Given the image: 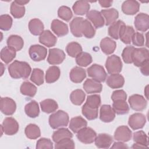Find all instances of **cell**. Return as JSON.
Here are the masks:
<instances>
[{"mask_svg":"<svg viewBox=\"0 0 149 149\" xmlns=\"http://www.w3.org/2000/svg\"><path fill=\"white\" fill-rule=\"evenodd\" d=\"M8 72L13 79H26L30 74L31 68L28 63L16 60L8 66Z\"/></svg>","mask_w":149,"mask_h":149,"instance_id":"1","label":"cell"},{"mask_svg":"<svg viewBox=\"0 0 149 149\" xmlns=\"http://www.w3.org/2000/svg\"><path fill=\"white\" fill-rule=\"evenodd\" d=\"M69 121L68 114L62 110H59L49 117V124L53 129L66 127Z\"/></svg>","mask_w":149,"mask_h":149,"instance_id":"2","label":"cell"},{"mask_svg":"<svg viewBox=\"0 0 149 149\" xmlns=\"http://www.w3.org/2000/svg\"><path fill=\"white\" fill-rule=\"evenodd\" d=\"M105 68L109 74L120 73L122 69V62L120 58L116 55L108 56L105 62Z\"/></svg>","mask_w":149,"mask_h":149,"instance_id":"3","label":"cell"},{"mask_svg":"<svg viewBox=\"0 0 149 149\" xmlns=\"http://www.w3.org/2000/svg\"><path fill=\"white\" fill-rule=\"evenodd\" d=\"M148 50L144 47L134 48L132 54V62L136 66L140 67L148 61Z\"/></svg>","mask_w":149,"mask_h":149,"instance_id":"4","label":"cell"},{"mask_svg":"<svg viewBox=\"0 0 149 149\" xmlns=\"http://www.w3.org/2000/svg\"><path fill=\"white\" fill-rule=\"evenodd\" d=\"M87 72L88 76L100 82H104L107 79V74L104 68L100 65L93 64L87 69Z\"/></svg>","mask_w":149,"mask_h":149,"instance_id":"5","label":"cell"},{"mask_svg":"<svg viewBox=\"0 0 149 149\" xmlns=\"http://www.w3.org/2000/svg\"><path fill=\"white\" fill-rule=\"evenodd\" d=\"M29 54L33 61L39 62L45 59L47 55V49L45 47L38 44L32 45L29 48Z\"/></svg>","mask_w":149,"mask_h":149,"instance_id":"6","label":"cell"},{"mask_svg":"<svg viewBox=\"0 0 149 149\" xmlns=\"http://www.w3.org/2000/svg\"><path fill=\"white\" fill-rule=\"evenodd\" d=\"M97 136L96 132L91 127H85L80 129L77 133V139L84 144H91L93 143Z\"/></svg>","mask_w":149,"mask_h":149,"instance_id":"7","label":"cell"},{"mask_svg":"<svg viewBox=\"0 0 149 149\" xmlns=\"http://www.w3.org/2000/svg\"><path fill=\"white\" fill-rule=\"evenodd\" d=\"M130 108L136 111H141L146 109L147 102L143 96L139 94H133L128 100Z\"/></svg>","mask_w":149,"mask_h":149,"instance_id":"8","label":"cell"},{"mask_svg":"<svg viewBox=\"0 0 149 149\" xmlns=\"http://www.w3.org/2000/svg\"><path fill=\"white\" fill-rule=\"evenodd\" d=\"M66 55L63 50L59 48H51L49 49L47 62L52 65L61 64L65 59Z\"/></svg>","mask_w":149,"mask_h":149,"instance_id":"9","label":"cell"},{"mask_svg":"<svg viewBox=\"0 0 149 149\" xmlns=\"http://www.w3.org/2000/svg\"><path fill=\"white\" fill-rule=\"evenodd\" d=\"M1 111L6 115H13L16 109L15 101L9 97H2L0 101Z\"/></svg>","mask_w":149,"mask_h":149,"instance_id":"10","label":"cell"},{"mask_svg":"<svg viewBox=\"0 0 149 149\" xmlns=\"http://www.w3.org/2000/svg\"><path fill=\"white\" fill-rule=\"evenodd\" d=\"M2 126L5 134L9 136L14 135L17 133L19 129V123L16 120L12 117L6 118L3 120Z\"/></svg>","mask_w":149,"mask_h":149,"instance_id":"11","label":"cell"},{"mask_svg":"<svg viewBox=\"0 0 149 149\" xmlns=\"http://www.w3.org/2000/svg\"><path fill=\"white\" fill-rule=\"evenodd\" d=\"M146 123V118L141 113H134L130 116L128 124L133 130H137L143 128Z\"/></svg>","mask_w":149,"mask_h":149,"instance_id":"12","label":"cell"},{"mask_svg":"<svg viewBox=\"0 0 149 149\" xmlns=\"http://www.w3.org/2000/svg\"><path fill=\"white\" fill-rule=\"evenodd\" d=\"M134 24L136 30L145 32L149 28V16L148 14L140 13L134 18Z\"/></svg>","mask_w":149,"mask_h":149,"instance_id":"13","label":"cell"},{"mask_svg":"<svg viewBox=\"0 0 149 149\" xmlns=\"http://www.w3.org/2000/svg\"><path fill=\"white\" fill-rule=\"evenodd\" d=\"M132 133L130 129L126 126H119L114 133V139L118 141L126 142L132 138Z\"/></svg>","mask_w":149,"mask_h":149,"instance_id":"14","label":"cell"},{"mask_svg":"<svg viewBox=\"0 0 149 149\" xmlns=\"http://www.w3.org/2000/svg\"><path fill=\"white\" fill-rule=\"evenodd\" d=\"M83 87L88 94L99 93L101 92L102 89V85L100 81L91 79H87L84 82Z\"/></svg>","mask_w":149,"mask_h":149,"instance_id":"15","label":"cell"},{"mask_svg":"<svg viewBox=\"0 0 149 149\" xmlns=\"http://www.w3.org/2000/svg\"><path fill=\"white\" fill-rule=\"evenodd\" d=\"M115 118V112L110 105H102L100 108V119L101 121L109 123L113 120Z\"/></svg>","mask_w":149,"mask_h":149,"instance_id":"16","label":"cell"},{"mask_svg":"<svg viewBox=\"0 0 149 149\" xmlns=\"http://www.w3.org/2000/svg\"><path fill=\"white\" fill-rule=\"evenodd\" d=\"M86 17L92 22L96 29H99L104 26L105 21L100 12L96 10L88 11L86 14Z\"/></svg>","mask_w":149,"mask_h":149,"instance_id":"17","label":"cell"},{"mask_svg":"<svg viewBox=\"0 0 149 149\" xmlns=\"http://www.w3.org/2000/svg\"><path fill=\"white\" fill-rule=\"evenodd\" d=\"M51 28L52 31L58 37L64 36L68 34L69 32L68 25L58 19H54L52 20L51 24Z\"/></svg>","mask_w":149,"mask_h":149,"instance_id":"18","label":"cell"},{"mask_svg":"<svg viewBox=\"0 0 149 149\" xmlns=\"http://www.w3.org/2000/svg\"><path fill=\"white\" fill-rule=\"evenodd\" d=\"M134 33V30L132 26H126L124 24L120 29L119 38L124 44H129L132 42V37Z\"/></svg>","mask_w":149,"mask_h":149,"instance_id":"19","label":"cell"},{"mask_svg":"<svg viewBox=\"0 0 149 149\" xmlns=\"http://www.w3.org/2000/svg\"><path fill=\"white\" fill-rule=\"evenodd\" d=\"M140 8V4L137 1L127 0L122 5V12L127 15H134L137 13Z\"/></svg>","mask_w":149,"mask_h":149,"instance_id":"20","label":"cell"},{"mask_svg":"<svg viewBox=\"0 0 149 149\" xmlns=\"http://www.w3.org/2000/svg\"><path fill=\"white\" fill-rule=\"evenodd\" d=\"M57 41V38L48 30H44L39 37V42L47 47H54Z\"/></svg>","mask_w":149,"mask_h":149,"instance_id":"21","label":"cell"},{"mask_svg":"<svg viewBox=\"0 0 149 149\" xmlns=\"http://www.w3.org/2000/svg\"><path fill=\"white\" fill-rule=\"evenodd\" d=\"M95 144L100 148H108L113 142L112 137L106 133H100L95 139Z\"/></svg>","mask_w":149,"mask_h":149,"instance_id":"22","label":"cell"},{"mask_svg":"<svg viewBox=\"0 0 149 149\" xmlns=\"http://www.w3.org/2000/svg\"><path fill=\"white\" fill-rule=\"evenodd\" d=\"M106 79L107 84L111 88H121L125 83L124 77L119 73L111 74Z\"/></svg>","mask_w":149,"mask_h":149,"instance_id":"23","label":"cell"},{"mask_svg":"<svg viewBox=\"0 0 149 149\" xmlns=\"http://www.w3.org/2000/svg\"><path fill=\"white\" fill-rule=\"evenodd\" d=\"M116 43L109 37H105L100 42V48L102 51L106 55L112 54L115 50Z\"/></svg>","mask_w":149,"mask_h":149,"instance_id":"24","label":"cell"},{"mask_svg":"<svg viewBox=\"0 0 149 149\" xmlns=\"http://www.w3.org/2000/svg\"><path fill=\"white\" fill-rule=\"evenodd\" d=\"M86 77V73L84 69L76 66L72 69L69 73L70 80L74 83H80Z\"/></svg>","mask_w":149,"mask_h":149,"instance_id":"25","label":"cell"},{"mask_svg":"<svg viewBox=\"0 0 149 149\" xmlns=\"http://www.w3.org/2000/svg\"><path fill=\"white\" fill-rule=\"evenodd\" d=\"M101 13L104 16L105 19V25H111L115 23L119 17L118 11L115 8H111L108 9H102Z\"/></svg>","mask_w":149,"mask_h":149,"instance_id":"26","label":"cell"},{"mask_svg":"<svg viewBox=\"0 0 149 149\" xmlns=\"http://www.w3.org/2000/svg\"><path fill=\"white\" fill-rule=\"evenodd\" d=\"M8 47L13 49L16 51L21 50L24 45V41L23 38L17 35L10 36L6 41Z\"/></svg>","mask_w":149,"mask_h":149,"instance_id":"27","label":"cell"},{"mask_svg":"<svg viewBox=\"0 0 149 149\" xmlns=\"http://www.w3.org/2000/svg\"><path fill=\"white\" fill-rule=\"evenodd\" d=\"M87 121L81 116H76L71 119L69 123V128L74 133H77L80 129L86 127Z\"/></svg>","mask_w":149,"mask_h":149,"instance_id":"28","label":"cell"},{"mask_svg":"<svg viewBox=\"0 0 149 149\" xmlns=\"http://www.w3.org/2000/svg\"><path fill=\"white\" fill-rule=\"evenodd\" d=\"M90 4L86 1H77L72 6V9L76 15H84L88 12Z\"/></svg>","mask_w":149,"mask_h":149,"instance_id":"29","label":"cell"},{"mask_svg":"<svg viewBox=\"0 0 149 149\" xmlns=\"http://www.w3.org/2000/svg\"><path fill=\"white\" fill-rule=\"evenodd\" d=\"M43 23L39 19H33L29 23V29L34 36L40 35L44 31Z\"/></svg>","mask_w":149,"mask_h":149,"instance_id":"30","label":"cell"},{"mask_svg":"<svg viewBox=\"0 0 149 149\" xmlns=\"http://www.w3.org/2000/svg\"><path fill=\"white\" fill-rule=\"evenodd\" d=\"M61 75V70L56 66H50L46 72L45 81L47 83H52L58 80Z\"/></svg>","mask_w":149,"mask_h":149,"instance_id":"31","label":"cell"},{"mask_svg":"<svg viewBox=\"0 0 149 149\" xmlns=\"http://www.w3.org/2000/svg\"><path fill=\"white\" fill-rule=\"evenodd\" d=\"M24 111L26 114L31 118L37 117L40 113V108L38 103L32 100L27 104L24 107Z\"/></svg>","mask_w":149,"mask_h":149,"instance_id":"32","label":"cell"},{"mask_svg":"<svg viewBox=\"0 0 149 149\" xmlns=\"http://www.w3.org/2000/svg\"><path fill=\"white\" fill-rule=\"evenodd\" d=\"M83 20V17H74L70 23V29L72 34L76 37H81L83 34L81 31V24Z\"/></svg>","mask_w":149,"mask_h":149,"instance_id":"33","label":"cell"},{"mask_svg":"<svg viewBox=\"0 0 149 149\" xmlns=\"http://www.w3.org/2000/svg\"><path fill=\"white\" fill-rule=\"evenodd\" d=\"M81 31L83 36L87 38H93L95 34V30L91 23L87 19H83L81 22Z\"/></svg>","mask_w":149,"mask_h":149,"instance_id":"34","label":"cell"},{"mask_svg":"<svg viewBox=\"0 0 149 149\" xmlns=\"http://www.w3.org/2000/svg\"><path fill=\"white\" fill-rule=\"evenodd\" d=\"M40 107L42 112L50 113L55 112L58 109V105L52 99H46L40 102Z\"/></svg>","mask_w":149,"mask_h":149,"instance_id":"35","label":"cell"},{"mask_svg":"<svg viewBox=\"0 0 149 149\" xmlns=\"http://www.w3.org/2000/svg\"><path fill=\"white\" fill-rule=\"evenodd\" d=\"M16 51L9 47H5L1 51V59L6 64L10 62L16 56Z\"/></svg>","mask_w":149,"mask_h":149,"instance_id":"36","label":"cell"},{"mask_svg":"<svg viewBox=\"0 0 149 149\" xmlns=\"http://www.w3.org/2000/svg\"><path fill=\"white\" fill-rule=\"evenodd\" d=\"M26 137L30 139H36L41 136V132L39 127L35 124L28 125L24 130Z\"/></svg>","mask_w":149,"mask_h":149,"instance_id":"37","label":"cell"},{"mask_svg":"<svg viewBox=\"0 0 149 149\" xmlns=\"http://www.w3.org/2000/svg\"><path fill=\"white\" fill-rule=\"evenodd\" d=\"M73 134L66 128H60L55 131L52 134V140L56 143L61 140L67 138H72Z\"/></svg>","mask_w":149,"mask_h":149,"instance_id":"38","label":"cell"},{"mask_svg":"<svg viewBox=\"0 0 149 149\" xmlns=\"http://www.w3.org/2000/svg\"><path fill=\"white\" fill-rule=\"evenodd\" d=\"M37 92V87L29 81H24L20 86V93L24 95L33 97Z\"/></svg>","mask_w":149,"mask_h":149,"instance_id":"39","label":"cell"},{"mask_svg":"<svg viewBox=\"0 0 149 149\" xmlns=\"http://www.w3.org/2000/svg\"><path fill=\"white\" fill-rule=\"evenodd\" d=\"M86 97L84 92L81 89H77L73 91L70 95V100L73 104L80 105L84 102Z\"/></svg>","mask_w":149,"mask_h":149,"instance_id":"40","label":"cell"},{"mask_svg":"<svg viewBox=\"0 0 149 149\" xmlns=\"http://www.w3.org/2000/svg\"><path fill=\"white\" fill-rule=\"evenodd\" d=\"M112 108L118 115H125L129 112V107L126 101H116L112 104Z\"/></svg>","mask_w":149,"mask_h":149,"instance_id":"41","label":"cell"},{"mask_svg":"<svg viewBox=\"0 0 149 149\" xmlns=\"http://www.w3.org/2000/svg\"><path fill=\"white\" fill-rule=\"evenodd\" d=\"M10 12L11 15L16 19H20L24 15L25 7L24 6L19 5L16 1L12 2L10 5Z\"/></svg>","mask_w":149,"mask_h":149,"instance_id":"42","label":"cell"},{"mask_svg":"<svg viewBox=\"0 0 149 149\" xmlns=\"http://www.w3.org/2000/svg\"><path fill=\"white\" fill-rule=\"evenodd\" d=\"M66 51L70 56L74 58L82 52V47L77 42H71L66 45Z\"/></svg>","mask_w":149,"mask_h":149,"instance_id":"43","label":"cell"},{"mask_svg":"<svg viewBox=\"0 0 149 149\" xmlns=\"http://www.w3.org/2000/svg\"><path fill=\"white\" fill-rule=\"evenodd\" d=\"M133 140L135 143L140 144L146 148L148 147V137L146 133L143 130L134 132L133 135Z\"/></svg>","mask_w":149,"mask_h":149,"instance_id":"44","label":"cell"},{"mask_svg":"<svg viewBox=\"0 0 149 149\" xmlns=\"http://www.w3.org/2000/svg\"><path fill=\"white\" fill-rule=\"evenodd\" d=\"M76 62L80 66L86 67L92 62V56L87 52H81L76 57Z\"/></svg>","mask_w":149,"mask_h":149,"instance_id":"45","label":"cell"},{"mask_svg":"<svg viewBox=\"0 0 149 149\" xmlns=\"http://www.w3.org/2000/svg\"><path fill=\"white\" fill-rule=\"evenodd\" d=\"M125 23L119 20L112 24L108 28V34L109 36L113 39L118 40L119 38V33L121 26L124 24Z\"/></svg>","mask_w":149,"mask_h":149,"instance_id":"46","label":"cell"},{"mask_svg":"<svg viewBox=\"0 0 149 149\" xmlns=\"http://www.w3.org/2000/svg\"><path fill=\"white\" fill-rule=\"evenodd\" d=\"M30 80L37 86H40L44 83V72L40 69L34 68L33 69Z\"/></svg>","mask_w":149,"mask_h":149,"instance_id":"47","label":"cell"},{"mask_svg":"<svg viewBox=\"0 0 149 149\" xmlns=\"http://www.w3.org/2000/svg\"><path fill=\"white\" fill-rule=\"evenodd\" d=\"M89 108L97 109L101 105V97L98 94H93L88 95L87 98L86 102L84 104Z\"/></svg>","mask_w":149,"mask_h":149,"instance_id":"48","label":"cell"},{"mask_svg":"<svg viewBox=\"0 0 149 149\" xmlns=\"http://www.w3.org/2000/svg\"><path fill=\"white\" fill-rule=\"evenodd\" d=\"M81 112L84 116H85L88 120H94L98 117V109H92L84 104L81 108Z\"/></svg>","mask_w":149,"mask_h":149,"instance_id":"49","label":"cell"},{"mask_svg":"<svg viewBox=\"0 0 149 149\" xmlns=\"http://www.w3.org/2000/svg\"><path fill=\"white\" fill-rule=\"evenodd\" d=\"M13 20L10 16L8 14L2 15L0 16V29L4 31L10 29L12 25Z\"/></svg>","mask_w":149,"mask_h":149,"instance_id":"50","label":"cell"},{"mask_svg":"<svg viewBox=\"0 0 149 149\" xmlns=\"http://www.w3.org/2000/svg\"><path fill=\"white\" fill-rule=\"evenodd\" d=\"M58 15L59 17L66 22H69L73 16L71 9L66 6H61L59 8Z\"/></svg>","mask_w":149,"mask_h":149,"instance_id":"51","label":"cell"},{"mask_svg":"<svg viewBox=\"0 0 149 149\" xmlns=\"http://www.w3.org/2000/svg\"><path fill=\"white\" fill-rule=\"evenodd\" d=\"M134 47L132 45H129L125 47L122 53V57L123 61L126 63H132V54Z\"/></svg>","mask_w":149,"mask_h":149,"instance_id":"52","label":"cell"},{"mask_svg":"<svg viewBox=\"0 0 149 149\" xmlns=\"http://www.w3.org/2000/svg\"><path fill=\"white\" fill-rule=\"evenodd\" d=\"M74 143L71 138H67L61 140L56 143L55 148H74Z\"/></svg>","mask_w":149,"mask_h":149,"instance_id":"53","label":"cell"},{"mask_svg":"<svg viewBox=\"0 0 149 149\" xmlns=\"http://www.w3.org/2000/svg\"><path fill=\"white\" fill-rule=\"evenodd\" d=\"M53 143L51 140L47 138H41L37 141L36 144L37 149H43V148H53Z\"/></svg>","mask_w":149,"mask_h":149,"instance_id":"54","label":"cell"},{"mask_svg":"<svg viewBox=\"0 0 149 149\" xmlns=\"http://www.w3.org/2000/svg\"><path fill=\"white\" fill-rule=\"evenodd\" d=\"M133 44L137 47H142L144 44V37L142 33L136 32L132 37Z\"/></svg>","mask_w":149,"mask_h":149,"instance_id":"55","label":"cell"},{"mask_svg":"<svg viewBox=\"0 0 149 149\" xmlns=\"http://www.w3.org/2000/svg\"><path fill=\"white\" fill-rule=\"evenodd\" d=\"M127 94L123 90H118L114 91L111 95V99L114 102L116 101H126Z\"/></svg>","mask_w":149,"mask_h":149,"instance_id":"56","label":"cell"},{"mask_svg":"<svg viewBox=\"0 0 149 149\" xmlns=\"http://www.w3.org/2000/svg\"><path fill=\"white\" fill-rule=\"evenodd\" d=\"M148 61L144 63L140 66V71L143 75L148 76L149 71H148Z\"/></svg>","mask_w":149,"mask_h":149,"instance_id":"57","label":"cell"},{"mask_svg":"<svg viewBox=\"0 0 149 149\" xmlns=\"http://www.w3.org/2000/svg\"><path fill=\"white\" fill-rule=\"evenodd\" d=\"M128 146L122 141L115 142L111 148H128Z\"/></svg>","mask_w":149,"mask_h":149,"instance_id":"58","label":"cell"},{"mask_svg":"<svg viewBox=\"0 0 149 149\" xmlns=\"http://www.w3.org/2000/svg\"><path fill=\"white\" fill-rule=\"evenodd\" d=\"M98 2L102 7L108 8L112 5L113 1H99Z\"/></svg>","mask_w":149,"mask_h":149,"instance_id":"59","label":"cell"},{"mask_svg":"<svg viewBox=\"0 0 149 149\" xmlns=\"http://www.w3.org/2000/svg\"><path fill=\"white\" fill-rule=\"evenodd\" d=\"M15 1L17 3H18L19 5H22V6H24V5L27 4L29 2V1Z\"/></svg>","mask_w":149,"mask_h":149,"instance_id":"60","label":"cell"},{"mask_svg":"<svg viewBox=\"0 0 149 149\" xmlns=\"http://www.w3.org/2000/svg\"><path fill=\"white\" fill-rule=\"evenodd\" d=\"M147 87H148V86H146V89H145V91H144V92H145V93H146V97H147V99H148V95H147V90H148V88H147Z\"/></svg>","mask_w":149,"mask_h":149,"instance_id":"61","label":"cell"}]
</instances>
